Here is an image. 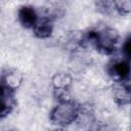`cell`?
Returning a JSON list of instances; mask_svg holds the SVG:
<instances>
[{
  "label": "cell",
  "instance_id": "1",
  "mask_svg": "<svg viewBox=\"0 0 131 131\" xmlns=\"http://www.w3.org/2000/svg\"><path fill=\"white\" fill-rule=\"evenodd\" d=\"M88 41H91L96 46L97 50L104 54L113 53L119 43V34L115 29L105 28L101 31H91L88 34Z\"/></svg>",
  "mask_w": 131,
  "mask_h": 131
},
{
  "label": "cell",
  "instance_id": "2",
  "mask_svg": "<svg viewBox=\"0 0 131 131\" xmlns=\"http://www.w3.org/2000/svg\"><path fill=\"white\" fill-rule=\"evenodd\" d=\"M80 108L70 99L60 100V102L52 110L50 114V120L53 124L66 126L79 117Z\"/></svg>",
  "mask_w": 131,
  "mask_h": 131
},
{
  "label": "cell",
  "instance_id": "3",
  "mask_svg": "<svg viewBox=\"0 0 131 131\" xmlns=\"http://www.w3.org/2000/svg\"><path fill=\"white\" fill-rule=\"evenodd\" d=\"M14 90L1 84L0 85V118L7 116L14 107Z\"/></svg>",
  "mask_w": 131,
  "mask_h": 131
},
{
  "label": "cell",
  "instance_id": "4",
  "mask_svg": "<svg viewBox=\"0 0 131 131\" xmlns=\"http://www.w3.org/2000/svg\"><path fill=\"white\" fill-rule=\"evenodd\" d=\"M34 33L38 38L45 39L51 36L53 30V23L49 17H42L38 18L35 26L33 27Z\"/></svg>",
  "mask_w": 131,
  "mask_h": 131
},
{
  "label": "cell",
  "instance_id": "5",
  "mask_svg": "<svg viewBox=\"0 0 131 131\" xmlns=\"http://www.w3.org/2000/svg\"><path fill=\"white\" fill-rule=\"evenodd\" d=\"M18 19L23 27L30 29L35 26L38 16L35 11V9L31 6H23L18 10Z\"/></svg>",
  "mask_w": 131,
  "mask_h": 131
},
{
  "label": "cell",
  "instance_id": "6",
  "mask_svg": "<svg viewBox=\"0 0 131 131\" xmlns=\"http://www.w3.org/2000/svg\"><path fill=\"white\" fill-rule=\"evenodd\" d=\"M130 72V67H129V61L127 60H120L115 62L111 69H110V74L111 76L120 82H123L125 79L128 78Z\"/></svg>",
  "mask_w": 131,
  "mask_h": 131
},
{
  "label": "cell",
  "instance_id": "7",
  "mask_svg": "<svg viewBox=\"0 0 131 131\" xmlns=\"http://www.w3.org/2000/svg\"><path fill=\"white\" fill-rule=\"evenodd\" d=\"M96 7H97L98 11L103 14L111 15V14L118 13L115 0H97Z\"/></svg>",
  "mask_w": 131,
  "mask_h": 131
},
{
  "label": "cell",
  "instance_id": "8",
  "mask_svg": "<svg viewBox=\"0 0 131 131\" xmlns=\"http://www.w3.org/2000/svg\"><path fill=\"white\" fill-rule=\"evenodd\" d=\"M129 85H121L116 89L115 92V99L120 104H126L130 100V90Z\"/></svg>",
  "mask_w": 131,
  "mask_h": 131
},
{
  "label": "cell",
  "instance_id": "9",
  "mask_svg": "<svg viewBox=\"0 0 131 131\" xmlns=\"http://www.w3.org/2000/svg\"><path fill=\"white\" fill-rule=\"evenodd\" d=\"M21 82V76L17 72H10L9 74H6L5 77L3 78V85L15 90L19 86Z\"/></svg>",
  "mask_w": 131,
  "mask_h": 131
},
{
  "label": "cell",
  "instance_id": "10",
  "mask_svg": "<svg viewBox=\"0 0 131 131\" xmlns=\"http://www.w3.org/2000/svg\"><path fill=\"white\" fill-rule=\"evenodd\" d=\"M70 83H71V78L66 74H58L53 79V84L55 90L57 91H66Z\"/></svg>",
  "mask_w": 131,
  "mask_h": 131
},
{
  "label": "cell",
  "instance_id": "11",
  "mask_svg": "<svg viewBox=\"0 0 131 131\" xmlns=\"http://www.w3.org/2000/svg\"><path fill=\"white\" fill-rule=\"evenodd\" d=\"M118 14H126L130 11V0H115Z\"/></svg>",
  "mask_w": 131,
  "mask_h": 131
},
{
  "label": "cell",
  "instance_id": "12",
  "mask_svg": "<svg viewBox=\"0 0 131 131\" xmlns=\"http://www.w3.org/2000/svg\"><path fill=\"white\" fill-rule=\"evenodd\" d=\"M123 52L125 53L126 57L129 59V56H130V38H128L124 44V47H123Z\"/></svg>",
  "mask_w": 131,
  "mask_h": 131
}]
</instances>
